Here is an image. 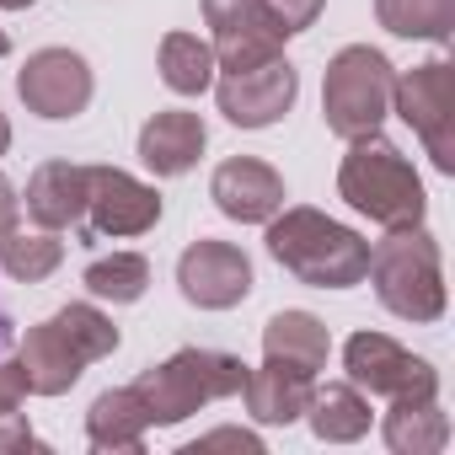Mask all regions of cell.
<instances>
[{"label":"cell","mask_w":455,"mask_h":455,"mask_svg":"<svg viewBox=\"0 0 455 455\" xmlns=\"http://www.w3.org/2000/svg\"><path fill=\"white\" fill-rule=\"evenodd\" d=\"M268 252L311 290H348L370 268V242L348 225L327 220L322 209H279L268 220Z\"/></svg>","instance_id":"cell-1"},{"label":"cell","mask_w":455,"mask_h":455,"mask_svg":"<svg viewBox=\"0 0 455 455\" xmlns=\"http://www.w3.org/2000/svg\"><path fill=\"white\" fill-rule=\"evenodd\" d=\"M306 418H311V434L327 439V444H354L370 434V402L354 380H327V386H311V402H306Z\"/></svg>","instance_id":"cell-18"},{"label":"cell","mask_w":455,"mask_h":455,"mask_svg":"<svg viewBox=\"0 0 455 455\" xmlns=\"http://www.w3.org/2000/svg\"><path fill=\"white\" fill-rule=\"evenodd\" d=\"M0 343H6V316H0Z\"/></svg>","instance_id":"cell-33"},{"label":"cell","mask_w":455,"mask_h":455,"mask_svg":"<svg viewBox=\"0 0 455 455\" xmlns=\"http://www.w3.org/2000/svg\"><path fill=\"white\" fill-rule=\"evenodd\" d=\"M386 444L396 455H428L450 444V418L439 412V402H391L386 412Z\"/></svg>","instance_id":"cell-21"},{"label":"cell","mask_w":455,"mask_h":455,"mask_svg":"<svg viewBox=\"0 0 455 455\" xmlns=\"http://www.w3.org/2000/svg\"><path fill=\"white\" fill-rule=\"evenodd\" d=\"M204 22L214 28L209 49H214V65H225V70L268 65L284 49V33L268 17L263 0H204Z\"/></svg>","instance_id":"cell-8"},{"label":"cell","mask_w":455,"mask_h":455,"mask_svg":"<svg viewBox=\"0 0 455 455\" xmlns=\"http://www.w3.org/2000/svg\"><path fill=\"white\" fill-rule=\"evenodd\" d=\"M391 60L370 44H348L343 54H332L327 81H322V118L338 140H364L380 134L386 113H391Z\"/></svg>","instance_id":"cell-5"},{"label":"cell","mask_w":455,"mask_h":455,"mask_svg":"<svg viewBox=\"0 0 455 455\" xmlns=\"http://www.w3.org/2000/svg\"><path fill=\"white\" fill-rule=\"evenodd\" d=\"M86 214L97 236H145L161 220V193L118 166H86Z\"/></svg>","instance_id":"cell-11"},{"label":"cell","mask_w":455,"mask_h":455,"mask_svg":"<svg viewBox=\"0 0 455 455\" xmlns=\"http://www.w3.org/2000/svg\"><path fill=\"white\" fill-rule=\"evenodd\" d=\"M17 214H22V198L12 193V182H0V236L17 231Z\"/></svg>","instance_id":"cell-29"},{"label":"cell","mask_w":455,"mask_h":455,"mask_svg":"<svg viewBox=\"0 0 455 455\" xmlns=\"http://www.w3.org/2000/svg\"><path fill=\"white\" fill-rule=\"evenodd\" d=\"M343 370L370 396H391V402H428V396H439L434 364L418 359V354H407L386 332H354L348 348H343Z\"/></svg>","instance_id":"cell-7"},{"label":"cell","mask_w":455,"mask_h":455,"mask_svg":"<svg viewBox=\"0 0 455 455\" xmlns=\"http://www.w3.org/2000/svg\"><path fill=\"white\" fill-rule=\"evenodd\" d=\"M161 81L177 97H198L214 86V49L198 33H166L161 38Z\"/></svg>","instance_id":"cell-22"},{"label":"cell","mask_w":455,"mask_h":455,"mask_svg":"<svg viewBox=\"0 0 455 455\" xmlns=\"http://www.w3.org/2000/svg\"><path fill=\"white\" fill-rule=\"evenodd\" d=\"M242 386H247V364L236 354H214V348H177L166 364H150L134 380V391L150 412V428L156 423H182L204 402L236 396Z\"/></svg>","instance_id":"cell-4"},{"label":"cell","mask_w":455,"mask_h":455,"mask_svg":"<svg viewBox=\"0 0 455 455\" xmlns=\"http://www.w3.org/2000/svg\"><path fill=\"white\" fill-rule=\"evenodd\" d=\"M375 17L396 38L450 44V33H455V0H375Z\"/></svg>","instance_id":"cell-23"},{"label":"cell","mask_w":455,"mask_h":455,"mask_svg":"<svg viewBox=\"0 0 455 455\" xmlns=\"http://www.w3.org/2000/svg\"><path fill=\"white\" fill-rule=\"evenodd\" d=\"M28 214L44 225V231H65L86 214V166L70 161H44L28 177Z\"/></svg>","instance_id":"cell-17"},{"label":"cell","mask_w":455,"mask_h":455,"mask_svg":"<svg viewBox=\"0 0 455 455\" xmlns=\"http://www.w3.org/2000/svg\"><path fill=\"white\" fill-rule=\"evenodd\" d=\"M209 444H242V450H258V434H242V428H214V434H204L198 444H188V455H193V450H209Z\"/></svg>","instance_id":"cell-28"},{"label":"cell","mask_w":455,"mask_h":455,"mask_svg":"<svg viewBox=\"0 0 455 455\" xmlns=\"http://www.w3.org/2000/svg\"><path fill=\"white\" fill-rule=\"evenodd\" d=\"M0 450H38V439H33V428H28L22 412H6V418H0Z\"/></svg>","instance_id":"cell-27"},{"label":"cell","mask_w":455,"mask_h":455,"mask_svg":"<svg viewBox=\"0 0 455 455\" xmlns=\"http://www.w3.org/2000/svg\"><path fill=\"white\" fill-rule=\"evenodd\" d=\"M6 12H28V6H38V0H0Z\"/></svg>","instance_id":"cell-31"},{"label":"cell","mask_w":455,"mask_h":455,"mask_svg":"<svg viewBox=\"0 0 455 455\" xmlns=\"http://www.w3.org/2000/svg\"><path fill=\"white\" fill-rule=\"evenodd\" d=\"M17 364H22V380H28L33 396H65L81 380V370H86V359L65 343V332L54 327V316L38 322V327H28Z\"/></svg>","instance_id":"cell-15"},{"label":"cell","mask_w":455,"mask_h":455,"mask_svg":"<svg viewBox=\"0 0 455 455\" xmlns=\"http://www.w3.org/2000/svg\"><path fill=\"white\" fill-rule=\"evenodd\" d=\"M204 145H209L204 118H198V113H182V108H166V113H156V118L140 129V161H145L156 177H182V172H193L198 156H204Z\"/></svg>","instance_id":"cell-14"},{"label":"cell","mask_w":455,"mask_h":455,"mask_svg":"<svg viewBox=\"0 0 455 455\" xmlns=\"http://www.w3.org/2000/svg\"><path fill=\"white\" fill-rule=\"evenodd\" d=\"M327 354H332V338H327V327L311 311H279V316H268V327H263V359L268 364L316 375V370H327Z\"/></svg>","instance_id":"cell-16"},{"label":"cell","mask_w":455,"mask_h":455,"mask_svg":"<svg viewBox=\"0 0 455 455\" xmlns=\"http://www.w3.org/2000/svg\"><path fill=\"white\" fill-rule=\"evenodd\" d=\"M65 263V242L54 231H6L0 236V268L22 284H44Z\"/></svg>","instance_id":"cell-24"},{"label":"cell","mask_w":455,"mask_h":455,"mask_svg":"<svg viewBox=\"0 0 455 455\" xmlns=\"http://www.w3.org/2000/svg\"><path fill=\"white\" fill-rule=\"evenodd\" d=\"M214 97H220V113L231 118L236 129H268V124H279V118L295 108L300 76H295V65L279 54V60L252 65V70H225V81H220Z\"/></svg>","instance_id":"cell-10"},{"label":"cell","mask_w":455,"mask_h":455,"mask_svg":"<svg viewBox=\"0 0 455 455\" xmlns=\"http://www.w3.org/2000/svg\"><path fill=\"white\" fill-rule=\"evenodd\" d=\"M364 279L375 284L380 306L402 322H439L444 316V268H439V242L423 225H402L375 252Z\"/></svg>","instance_id":"cell-3"},{"label":"cell","mask_w":455,"mask_h":455,"mask_svg":"<svg viewBox=\"0 0 455 455\" xmlns=\"http://www.w3.org/2000/svg\"><path fill=\"white\" fill-rule=\"evenodd\" d=\"M86 290L97 300H113V306H134L145 290H150V263L140 252H113V258H97L86 268Z\"/></svg>","instance_id":"cell-25"},{"label":"cell","mask_w":455,"mask_h":455,"mask_svg":"<svg viewBox=\"0 0 455 455\" xmlns=\"http://www.w3.org/2000/svg\"><path fill=\"white\" fill-rule=\"evenodd\" d=\"M209 198L225 220H242V225H268L279 209H284V177L268 166V161H252V156H231L220 161L214 182H209Z\"/></svg>","instance_id":"cell-13"},{"label":"cell","mask_w":455,"mask_h":455,"mask_svg":"<svg viewBox=\"0 0 455 455\" xmlns=\"http://www.w3.org/2000/svg\"><path fill=\"white\" fill-rule=\"evenodd\" d=\"M12 150V124H6V113H0V156Z\"/></svg>","instance_id":"cell-30"},{"label":"cell","mask_w":455,"mask_h":455,"mask_svg":"<svg viewBox=\"0 0 455 455\" xmlns=\"http://www.w3.org/2000/svg\"><path fill=\"white\" fill-rule=\"evenodd\" d=\"M145 428H150V412L140 402L134 386H118V391H102L86 412V439L92 450H145Z\"/></svg>","instance_id":"cell-19"},{"label":"cell","mask_w":455,"mask_h":455,"mask_svg":"<svg viewBox=\"0 0 455 455\" xmlns=\"http://www.w3.org/2000/svg\"><path fill=\"white\" fill-rule=\"evenodd\" d=\"M17 97L38 118H76L92 102V65L76 49H38L17 76Z\"/></svg>","instance_id":"cell-12"},{"label":"cell","mask_w":455,"mask_h":455,"mask_svg":"<svg viewBox=\"0 0 455 455\" xmlns=\"http://www.w3.org/2000/svg\"><path fill=\"white\" fill-rule=\"evenodd\" d=\"M354 150L343 156L338 166V193L348 198V209L370 214L375 225H386V231H402V225H423V182L412 172V161L380 140V134H364V140H348Z\"/></svg>","instance_id":"cell-2"},{"label":"cell","mask_w":455,"mask_h":455,"mask_svg":"<svg viewBox=\"0 0 455 455\" xmlns=\"http://www.w3.org/2000/svg\"><path fill=\"white\" fill-rule=\"evenodd\" d=\"M6 49H12V38H6V33H0V54H6Z\"/></svg>","instance_id":"cell-32"},{"label":"cell","mask_w":455,"mask_h":455,"mask_svg":"<svg viewBox=\"0 0 455 455\" xmlns=\"http://www.w3.org/2000/svg\"><path fill=\"white\" fill-rule=\"evenodd\" d=\"M263 6H268V17L279 22V33H284V38L306 33V28L322 17V0H263Z\"/></svg>","instance_id":"cell-26"},{"label":"cell","mask_w":455,"mask_h":455,"mask_svg":"<svg viewBox=\"0 0 455 455\" xmlns=\"http://www.w3.org/2000/svg\"><path fill=\"white\" fill-rule=\"evenodd\" d=\"M391 108L428 145L439 172H455V65L428 60L391 81Z\"/></svg>","instance_id":"cell-6"},{"label":"cell","mask_w":455,"mask_h":455,"mask_svg":"<svg viewBox=\"0 0 455 455\" xmlns=\"http://www.w3.org/2000/svg\"><path fill=\"white\" fill-rule=\"evenodd\" d=\"M177 290L198 311H231L252 295V263L231 242H193L177 258Z\"/></svg>","instance_id":"cell-9"},{"label":"cell","mask_w":455,"mask_h":455,"mask_svg":"<svg viewBox=\"0 0 455 455\" xmlns=\"http://www.w3.org/2000/svg\"><path fill=\"white\" fill-rule=\"evenodd\" d=\"M242 396H247V412L258 423H295V418H306L311 375L284 370V364H263V370H247Z\"/></svg>","instance_id":"cell-20"}]
</instances>
